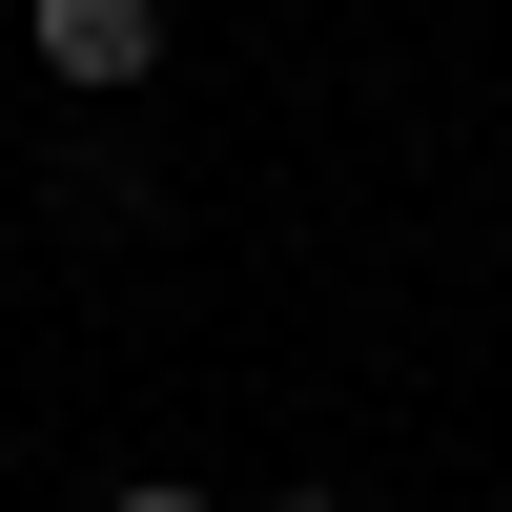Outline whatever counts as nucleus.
I'll list each match as a JSON object with an SVG mask.
<instances>
[{
    "label": "nucleus",
    "instance_id": "obj_1",
    "mask_svg": "<svg viewBox=\"0 0 512 512\" xmlns=\"http://www.w3.org/2000/svg\"><path fill=\"white\" fill-rule=\"evenodd\" d=\"M41 62H62L82 103H123V82L164 62V0H41Z\"/></svg>",
    "mask_w": 512,
    "mask_h": 512
},
{
    "label": "nucleus",
    "instance_id": "obj_2",
    "mask_svg": "<svg viewBox=\"0 0 512 512\" xmlns=\"http://www.w3.org/2000/svg\"><path fill=\"white\" fill-rule=\"evenodd\" d=\"M103 512H205V492H185V472H144V492H103Z\"/></svg>",
    "mask_w": 512,
    "mask_h": 512
},
{
    "label": "nucleus",
    "instance_id": "obj_3",
    "mask_svg": "<svg viewBox=\"0 0 512 512\" xmlns=\"http://www.w3.org/2000/svg\"><path fill=\"white\" fill-rule=\"evenodd\" d=\"M287 512H349V492H287Z\"/></svg>",
    "mask_w": 512,
    "mask_h": 512
}]
</instances>
